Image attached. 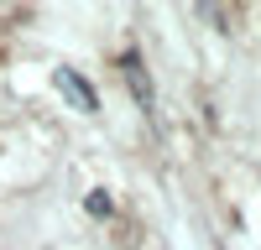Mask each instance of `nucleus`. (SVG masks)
Listing matches in <instances>:
<instances>
[{"instance_id": "obj_3", "label": "nucleus", "mask_w": 261, "mask_h": 250, "mask_svg": "<svg viewBox=\"0 0 261 250\" xmlns=\"http://www.w3.org/2000/svg\"><path fill=\"white\" fill-rule=\"evenodd\" d=\"M89 214H94V219H110V193H105V188L89 193Z\"/></svg>"}, {"instance_id": "obj_2", "label": "nucleus", "mask_w": 261, "mask_h": 250, "mask_svg": "<svg viewBox=\"0 0 261 250\" xmlns=\"http://www.w3.org/2000/svg\"><path fill=\"white\" fill-rule=\"evenodd\" d=\"M125 83H130V89H136V99H141V110H151V83H146V68H141V52L136 47H130L125 57Z\"/></svg>"}, {"instance_id": "obj_1", "label": "nucleus", "mask_w": 261, "mask_h": 250, "mask_svg": "<svg viewBox=\"0 0 261 250\" xmlns=\"http://www.w3.org/2000/svg\"><path fill=\"white\" fill-rule=\"evenodd\" d=\"M53 83H58V89L79 104V110H99V94H94V89H89V83H84L73 68H58V73H53Z\"/></svg>"}]
</instances>
